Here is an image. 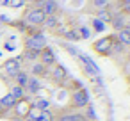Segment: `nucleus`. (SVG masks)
I'll return each mask as SVG.
<instances>
[{"instance_id": "6e6552de", "label": "nucleus", "mask_w": 130, "mask_h": 121, "mask_svg": "<svg viewBox=\"0 0 130 121\" xmlns=\"http://www.w3.org/2000/svg\"><path fill=\"white\" fill-rule=\"evenodd\" d=\"M45 16H54L57 13V4H55V0H41V7H39Z\"/></svg>"}, {"instance_id": "423d86ee", "label": "nucleus", "mask_w": 130, "mask_h": 121, "mask_svg": "<svg viewBox=\"0 0 130 121\" xmlns=\"http://www.w3.org/2000/svg\"><path fill=\"white\" fill-rule=\"evenodd\" d=\"M39 62L43 64V66H55V62H57V59H55V54L52 52V48H48V46H45L41 52H39Z\"/></svg>"}, {"instance_id": "f257e3e1", "label": "nucleus", "mask_w": 130, "mask_h": 121, "mask_svg": "<svg viewBox=\"0 0 130 121\" xmlns=\"http://www.w3.org/2000/svg\"><path fill=\"white\" fill-rule=\"evenodd\" d=\"M45 18H46V16H45V13H43L39 7H30V9L25 11L23 22H25L29 27H39V25H43Z\"/></svg>"}, {"instance_id": "5701e85b", "label": "nucleus", "mask_w": 130, "mask_h": 121, "mask_svg": "<svg viewBox=\"0 0 130 121\" xmlns=\"http://www.w3.org/2000/svg\"><path fill=\"white\" fill-rule=\"evenodd\" d=\"M48 105H50L48 100H39V101H38V109H39V110H48Z\"/></svg>"}, {"instance_id": "dca6fc26", "label": "nucleus", "mask_w": 130, "mask_h": 121, "mask_svg": "<svg viewBox=\"0 0 130 121\" xmlns=\"http://www.w3.org/2000/svg\"><path fill=\"white\" fill-rule=\"evenodd\" d=\"M96 18H98L100 22H103V23H110V20H112V14L109 13V7H107V9H98V13H96Z\"/></svg>"}, {"instance_id": "7ed1b4c3", "label": "nucleus", "mask_w": 130, "mask_h": 121, "mask_svg": "<svg viewBox=\"0 0 130 121\" xmlns=\"http://www.w3.org/2000/svg\"><path fill=\"white\" fill-rule=\"evenodd\" d=\"M45 46H46V38H45L43 34H39V32L29 34V36L25 38V48H29V50H38V52H41Z\"/></svg>"}, {"instance_id": "c756f323", "label": "nucleus", "mask_w": 130, "mask_h": 121, "mask_svg": "<svg viewBox=\"0 0 130 121\" xmlns=\"http://www.w3.org/2000/svg\"><path fill=\"white\" fill-rule=\"evenodd\" d=\"M128 82H130V77H128Z\"/></svg>"}, {"instance_id": "cd10ccee", "label": "nucleus", "mask_w": 130, "mask_h": 121, "mask_svg": "<svg viewBox=\"0 0 130 121\" xmlns=\"http://www.w3.org/2000/svg\"><path fill=\"white\" fill-rule=\"evenodd\" d=\"M121 2H130V0H121Z\"/></svg>"}, {"instance_id": "f8f14e48", "label": "nucleus", "mask_w": 130, "mask_h": 121, "mask_svg": "<svg viewBox=\"0 0 130 121\" xmlns=\"http://www.w3.org/2000/svg\"><path fill=\"white\" fill-rule=\"evenodd\" d=\"M13 78H14V82H16V85H20V87H23V89H25V85H27V82H29V78H30V75H29L27 71H23V70H22V71H20L18 75H14Z\"/></svg>"}, {"instance_id": "ddd939ff", "label": "nucleus", "mask_w": 130, "mask_h": 121, "mask_svg": "<svg viewBox=\"0 0 130 121\" xmlns=\"http://www.w3.org/2000/svg\"><path fill=\"white\" fill-rule=\"evenodd\" d=\"M39 80H38V77H30L29 78V82H27V85H25V89L30 93V94H36L38 91H39Z\"/></svg>"}, {"instance_id": "aec40b11", "label": "nucleus", "mask_w": 130, "mask_h": 121, "mask_svg": "<svg viewBox=\"0 0 130 121\" xmlns=\"http://www.w3.org/2000/svg\"><path fill=\"white\" fill-rule=\"evenodd\" d=\"M93 6L96 9H107L109 7V0H93Z\"/></svg>"}, {"instance_id": "f03ea898", "label": "nucleus", "mask_w": 130, "mask_h": 121, "mask_svg": "<svg viewBox=\"0 0 130 121\" xmlns=\"http://www.w3.org/2000/svg\"><path fill=\"white\" fill-rule=\"evenodd\" d=\"M114 43H116V36H107V38L98 39L96 43H93V50L98 52L100 55H110Z\"/></svg>"}, {"instance_id": "4be33fe9", "label": "nucleus", "mask_w": 130, "mask_h": 121, "mask_svg": "<svg viewBox=\"0 0 130 121\" xmlns=\"http://www.w3.org/2000/svg\"><path fill=\"white\" fill-rule=\"evenodd\" d=\"M93 27H94V30H96V32L105 30V23H103V22H100L98 18H94V20H93Z\"/></svg>"}, {"instance_id": "b1692460", "label": "nucleus", "mask_w": 130, "mask_h": 121, "mask_svg": "<svg viewBox=\"0 0 130 121\" xmlns=\"http://www.w3.org/2000/svg\"><path fill=\"white\" fill-rule=\"evenodd\" d=\"M121 13L130 14V2H121Z\"/></svg>"}, {"instance_id": "6ab92c4d", "label": "nucleus", "mask_w": 130, "mask_h": 121, "mask_svg": "<svg viewBox=\"0 0 130 121\" xmlns=\"http://www.w3.org/2000/svg\"><path fill=\"white\" fill-rule=\"evenodd\" d=\"M110 23H112V27H114L116 30H121V29L125 27V22H123V16H121V14H119V16H112Z\"/></svg>"}, {"instance_id": "412c9836", "label": "nucleus", "mask_w": 130, "mask_h": 121, "mask_svg": "<svg viewBox=\"0 0 130 121\" xmlns=\"http://www.w3.org/2000/svg\"><path fill=\"white\" fill-rule=\"evenodd\" d=\"M25 57L30 59V61H36V59L39 57V52H38V50H29V48H25Z\"/></svg>"}, {"instance_id": "393cba45", "label": "nucleus", "mask_w": 130, "mask_h": 121, "mask_svg": "<svg viewBox=\"0 0 130 121\" xmlns=\"http://www.w3.org/2000/svg\"><path fill=\"white\" fill-rule=\"evenodd\" d=\"M89 34H91V32H89L86 27H80V36H78V38H84V39H86V38H89Z\"/></svg>"}, {"instance_id": "2eb2a0df", "label": "nucleus", "mask_w": 130, "mask_h": 121, "mask_svg": "<svg viewBox=\"0 0 130 121\" xmlns=\"http://www.w3.org/2000/svg\"><path fill=\"white\" fill-rule=\"evenodd\" d=\"M46 71H48V68L43 66L41 62H34L32 64V77H45Z\"/></svg>"}, {"instance_id": "39448f33", "label": "nucleus", "mask_w": 130, "mask_h": 121, "mask_svg": "<svg viewBox=\"0 0 130 121\" xmlns=\"http://www.w3.org/2000/svg\"><path fill=\"white\" fill-rule=\"evenodd\" d=\"M4 71L9 75V77H14L22 71V61L16 59V57H11V59H6L4 61Z\"/></svg>"}, {"instance_id": "f3484780", "label": "nucleus", "mask_w": 130, "mask_h": 121, "mask_svg": "<svg viewBox=\"0 0 130 121\" xmlns=\"http://www.w3.org/2000/svg\"><path fill=\"white\" fill-rule=\"evenodd\" d=\"M43 25H45L46 29L54 30V29H57V27H59V20H57V16H55V14H54V16H46V18H45V22H43Z\"/></svg>"}, {"instance_id": "bb28decb", "label": "nucleus", "mask_w": 130, "mask_h": 121, "mask_svg": "<svg viewBox=\"0 0 130 121\" xmlns=\"http://www.w3.org/2000/svg\"><path fill=\"white\" fill-rule=\"evenodd\" d=\"M86 121H98V119H89V117H87V119H86Z\"/></svg>"}, {"instance_id": "0eeeda50", "label": "nucleus", "mask_w": 130, "mask_h": 121, "mask_svg": "<svg viewBox=\"0 0 130 121\" xmlns=\"http://www.w3.org/2000/svg\"><path fill=\"white\" fill-rule=\"evenodd\" d=\"M14 109H16V114H18V116H22V117H27V116L30 114V109H32V103H30L29 100H25V98H22V100H18V101H16V105H14Z\"/></svg>"}, {"instance_id": "9d476101", "label": "nucleus", "mask_w": 130, "mask_h": 121, "mask_svg": "<svg viewBox=\"0 0 130 121\" xmlns=\"http://www.w3.org/2000/svg\"><path fill=\"white\" fill-rule=\"evenodd\" d=\"M116 41L123 46H130V27H123L121 30H118V36H116Z\"/></svg>"}, {"instance_id": "c85d7f7f", "label": "nucleus", "mask_w": 130, "mask_h": 121, "mask_svg": "<svg viewBox=\"0 0 130 121\" xmlns=\"http://www.w3.org/2000/svg\"><path fill=\"white\" fill-rule=\"evenodd\" d=\"M128 59H130V52H128Z\"/></svg>"}, {"instance_id": "a878e982", "label": "nucleus", "mask_w": 130, "mask_h": 121, "mask_svg": "<svg viewBox=\"0 0 130 121\" xmlns=\"http://www.w3.org/2000/svg\"><path fill=\"white\" fill-rule=\"evenodd\" d=\"M29 2H41V0H29Z\"/></svg>"}, {"instance_id": "a211bd4d", "label": "nucleus", "mask_w": 130, "mask_h": 121, "mask_svg": "<svg viewBox=\"0 0 130 121\" xmlns=\"http://www.w3.org/2000/svg\"><path fill=\"white\" fill-rule=\"evenodd\" d=\"M9 94H11V96H13V98H14V100H16V101H18V100H22V98H25V89H23V87H20V85H16V84H14V85H13V89H11V93H9Z\"/></svg>"}, {"instance_id": "9b49d317", "label": "nucleus", "mask_w": 130, "mask_h": 121, "mask_svg": "<svg viewBox=\"0 0 130 121\" xmlns=\"http://www.w3.org/2000/svg\"><path fill=\"white\" fill-rule=\"evenodd\" d=\"M87 117L84 116V114H80V112H68V114H62V116H59L55 121H86Z\"/></svg>"}, {"instance_id": "4468645a", "label": "nucleus", "mask_w": 130, "mask_h": 121, "mask_svg": "<svg viewBox=\"0 0 130 121\" xmlns=\"http://www.w3.org/2000/svg\"><path fill=\"white\" fill-rule=\"evenodd\" d=\"M0 103L4 105V109H6V110H11V109H14V105H16V100H14L11 94H4L2 98H0Z\"/></svg>"}, {"instance_id": "20e7f679", "label": "nucleus", "mask_w": 130, "mask_h": 121, "mask_svg": "<svg viewBox=\"0 0 130 121\" xmlns=\"http://www.w3.org/2000/svg\"><path fill=\"white\" fill-rule=\"evenodd\" d=\"M71 103H73V107H77V109L87 107V105H89V93H87L84 87L73 91V94H71Z\"/></svg>"}, {"instance_id": "1a4fd4ad", "label": "nucleus", "mask_w": 130, "mask_h": 121, "mask_svg": "<svg viewBox=\"0 0 130 121\" xmlns=\"http://www.w3.org/2000/svg\"><path fill=\"white\" fill-rule=\"evenodd\" d=\"M66 77H68V71H66V68H64V66H61V64L54 66V71H52V80H54L55 84H61Z\"/></svg>"}]
</instances>
